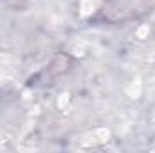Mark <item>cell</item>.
Returning a JSON list of instances; mask_svg holds the SVG:
<instances>
[{
  "label": "cell",
  "instance_id": "obj_1",
  "mask_svg": "<svg viewBox=\"0 0 155 153\" xmlns=\"http://www.w3.org/2000/svg\"><path fill=\"white\" fill-rule=\"evenodd\" d=\"M153 0H105L92 22L126 24L141 20L153 11Z\"/></svg>",
  "mask_w": 155,
  "mask_h": 153
}]
</instances>
